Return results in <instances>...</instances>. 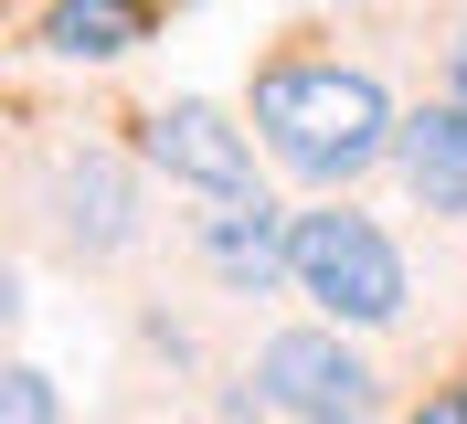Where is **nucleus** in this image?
I'll return each mask as SVG.
<instances>
[{
    "instance_id": "nucleus-1",
    "label": "nucleus",
    "mask_w": 467,
    "mask_h": 424,
    "mask_svg": "<svg viewBox=\"0 0 467 424\" xmlns=\"http://www.w3.org/2000/svg\"><path fill=\"white\" fill-rule=\"evenodd\" d=\"M244 117H255L265 160L287 170V181H308V191H350V181L393 170V128H404L393 85L372 64H350V54H276V64H255Z\"/></svg>"
},
{
    "instance_id": "nucleus-2",
    "label": "nucleus",
    "mask_w": 467,
    "mask_h": 424,
    "mask_svg": "<svg viewBox=\"0 0 467 424\" xmlns=\"http://www.w3.org/2000/svg\"><path fill=\"white\" fill-rule=\"evenodd\" d=\"M287 297H308V318H340V329H404L414 318V254L404 233L382 223V212H361L350 191L308 202L287 233Z\"/></svg>"
},
{
    "instance_id": "nucleus-3",
    "label": "nucleus",
    "mask_w": 467,
    "mask_h": 424,
    "mask_svg": "<svg viewBox=\"0 0 467 424\" xmlns=\"http://www.w3.org/2000/svg\"><path fill=\"white\" fill-rule=\"evenodd\" d=\"M255 414L276 424H382V361L361 350V329L340 318H308V329H265L255 361L234 371Z\"/></svg>"
},
{
    "instance_id": "nucleus-4",
    "label": "nucleus",
    "mask_w": 467,
    "mask_h": 424,
    "mask_svg": "<svg viewBox=\"0 0 467 424\" xmlns=\"http://www.w3.org/2000/svg\"><path fill=\"white\" fill-rule=\"evenodd\" d=\"M149 160H128V149H64L54 170H43V191H32V212H43V244L64 254V265H117V254H139L149 233Z\"/></svg>"
},
{
    "instance_id": "nucleus-5",
    "label": "nucleus",
    "mask_w": 467,
    "mask_h": 424,
    "mask_svg": "<svg viewBox=\"0 0 467 424\" xmlns=\"http://www.w3.org/2000/svg\"><path fill=\"white\" fill-rule=\"evenodd\" d=\"M255 117L223 107V96H160L139 117V160L192 202H223V191H255Z\"/></svg>"
},
{
    "instance_id": "nucleus-6",
    "label": "nucleus",
    "mask_w": 467,
    "mask_h": 424,
    "mask_svg": "<svg viewBox=\"0 0 467 424\" xmlns=\"http://www.w3.org/2000/svg\"><path fill=\"white\" fill-rule=\"evenodd\" d=\"M287 233H297V212L255 181V191H223L192 212V265L223 297H287Z\"/></svg>"
},
{
    "instance_id": "nucleus-7",
    "label": "nucleus",
    "mask_w": 467,
    "mask_h": 424,
    "mask_svg": "<svg viewBox=\"0 0 467 424\" xmlns=\"http://www.w3.org/2000/svg\"><path fill=\"white\" fill-rule=\"evenodd\" d=\"M393 181L414 191L425 223L467 233V107H457V96L404 107V128H393Z\"/></svg>"
},
{
    "instance_id": "nucleus-8",
    "label": "nucleus",
    "mask_w": 467,
    "mask_h": 424,
    "mask_svg": "<svg viewBox=\"0 0 467 424\" xmlns=\"http://www.w3.org/2000/svg\"><path fill=\"white\" fill-rule=\"evenodd\" d=\"M32 43L54 64H117V54L149 43V0H43Z\"/></svg>"
},
{
    "instance_id": "nucleus-9",
    "label": "nucleus",
    "mask_w": 467,
    "mask_h": 424,
    "mask_svg": "<svg viewBox=\"0 0 467 424\" xmlns=\"http://www.w3.org/2000/svg\"><path fill=\"white\" fill-rule=\"evenodd\" d=\"M0 424H64V393L43 361H11L0 371Z\"/></svg>"
},
{
    "instance_id": "nucleus-10",
    "label": "nucleus",
    "mask_w": 467,
    "mask_h": 424,
    "mask_svg": "<svg viewBox=\"0 0 467 424\" xmlns=\"http://www.w3.org/2000/svg\"><path fill=\"white\" fill-rule=\"evenodd\" d=\"M404 424H467V382H436V393L414 403V414H404Z\"/></svg>"
},
{
    "instance_id": "nucleus-11",
    "label": "nucleus",
    "mask_w": 467,
    "mask_h": 424,
    "mask_svg": "<svg viewBox=\"0 0 467 424\" xmlns=\"http://www.w3.org/2000/svg\"><path fill=\"white\" fill-rule=\"evenodd\" d=\"M446 96H457V107H467V32H457V43H446Z\"/></svg>"
},
{
    "instance_id": "nucleus-12",
    "label": "nucleus",
    "mask_w": 467,
    "mask_h": 424,
    "mask_svg": "<svg viewBox=\"0 0 467 424\" xmlns=\"http://www.w3.org/2000/svg\"><path fill=\"white\" fill-rule=\"evenodd\" d=\"M181 424H213V414H181Z\"/></svg>"
}]
</instances>
